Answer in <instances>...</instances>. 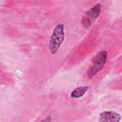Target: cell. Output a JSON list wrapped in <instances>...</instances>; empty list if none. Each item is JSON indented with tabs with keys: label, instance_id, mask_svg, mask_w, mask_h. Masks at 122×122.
<instances>
[{
	"label": "cell",
	"instance_id": "obj_1",
	"mask_svg": "<svg viewBox=\"0 0 122 122\" xmlns=\"http://www.w3.org/2000/svg\"><path fill=\"white\" fill-rule=\"evenodd\" d=\"M64 25L60 23L53 29L49 41V48L52 55H54L58 51L64 40Z\"/></svg>",
	"mask_w": 122,
	"mask_h": 122
},
{
	"label": "cell",
	"instance_id": "obj_2",
	"mask_svg": "<svg viewBox=\"0 0 122 122\" xmlns=\"http://www.w3.org/2000/svg\"><path fill=\"white\" fill-rule=\"evenodd\" d=\"M107 55L106 51H102L93 57L91 64L87 71L89 78H92L103 69L107 62Z\"/></svg>",
	"mask_w": 122,
	"mask_h": 122
},
{
	"label": "cell",
	"instance_id": "obj_3",
	"mask_svg": "<svg viewBox=\"0 0 122 122\" xmlns=\"http://www.w3.org/2000/svg\"><path fill=\"white\" fill-rule=\"evenodd\" d=\"M102 9L101 3H98L88 10L81 20V24L85 28H89L99 16Z\"/></svg>",
	"mask_w": 122,
	"mask_h": 122
},
{
	"label": "cell",
	"instance_id": "obj_4",
	"mask_svg": "<svg viewBox=\"0 0 122 122\" xmlns=\"http://www.w3.org/2000/svg\"><path fill=\"white\" fill-rule=\"evenodd\" d=\"M121 119V116L118 113L112 111H107L100 114L98 121L103 122H119Z\"/></svg>",
	"mask_w": 122,
	"mask_h": 122
},
{
	"label": "cell",
	"instance_id": "obj_5",
	"mask_svg": "<svg viewBox=\"0 0 122 122\" xmlns=\"http://www.w3.org/2000/svg\"><path fill=\"white\" fill-rule=\"evenodd\" d=\"M89 89L88 86H81L75 88L71 93L72 98H79L82 97Z\"/></svg>",
	"mask_w": 122,
	"mask_h": 122
}]
</instances>
